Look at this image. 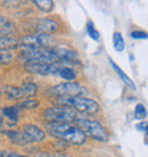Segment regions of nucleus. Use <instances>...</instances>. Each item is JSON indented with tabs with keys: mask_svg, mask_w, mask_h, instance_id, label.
Masks as SVG:
<instances>
[{
	"mask_svg": "<svg viewBox=\"0 0 148 157\" xmlns=\"http://www.w3.org/2000/svg\"><path fill=\"white\" fill-rule=\"evenodd\" d=\"M47 130L51 136L58 140L71 145H83L87 140V136L76 124L72 123H48Z\"/></svg>",
	"mask_w": 148,
	"mask_h": 157,
	"instance_id": "f257e3e1",
	"label": "nucleus"
},
{
	"mask_svg": "<svg viewBox=\"0 0 148 157\" xmlns=\"http://www.w3.org/2000/svg\"><path fill=\"white\" fill-rule=\"evenodd\" d=\"M55 102L59 106L71 107L88 115H94L99 112V104L94 99L86 97H58L55 99Z\"/></svg>",
	"mask_w": 148,
	"mask_h": 157,
	"instance_id": "f03ea898",
	"label": "nucleus"
},
{
	"mask_svg": "<svg viewBox=\"0 0 148 157\" xmlns=\"http://www.w3.org/2000/svg\"><path fill=\"white\" fill-rule=\"evenodd\" d=\"M56 41L49 34H30L20 40V47L22 51H31L37 49H54Z\"/></svg>",
	"mask_w": 148,
	"mask_h": 157,
	"instance_id": "7ed1b4c3",
	"label": "nucleus"
},
{
	"mask_svg": "<svg viewBox=\"0 0 148 157\" xmlns=\"http://www.w3.org/2000/svg\"><path fill=\"white\" fill-rule=\"evenodd\" d=\"M20 59L29 64H54L59 63V58L54 49H37L31 51H22Z\"/></svg>",
	"mask_w": 148,
	"mask_h": 157,
	"instance_id": "20e7f679",
	"label": "nucleus"
},
{
	"mask_svg": "<svg viewBox=\"0 0 148 157\" xmlns=\"http://www.w3.org/2000/svg\"><path fill=\"white\" fill-rule=\"evenodd\" d=\"M76 125L84 132L86 136H89L97 141L106 142L109 139V134L105 126L101 125L98 121L89 120L84 117H78L75 120Z\"/></svg>",
	"mask_w": 148,
	"mask_h": 157,
	"instance_id": "39448f33",
	"label": "nucleus"
},
{
	"mask_svg": "<svg viewBox=\"0 0 148 157\" xmlns=\"http://www.w3.org/2000/svg\"><path fill=\"white\" fill-rule=\"evenodd\" d=\"M43 120L49 123H71L78 118L76 110L66 106L50 107L43 112Z\"/></svg>",
	"mask_w": 148,
	"mask_h": 157,
	"instance_id": "423d86ee",
	"label": "nucleus"
},
{
	"mask_svg": "<svg viewBox=\"0 0 148 157\" xmlns=\"http://www.w3.org/2000/svg\"><path fill=\"white\" fill-rule=\"evenodd\" d=\"M47 96H53V97H83V94H88L87 88L79 83L74 82H65L59 83L57 86L50 88L46 92Z\"/></svg>",
	"mask_w": 148,
	"mask_h": 157,
	"instance_id": "0eeeda50",
	"label": "nucleus"
},
{
	"mask_svg": "<svg viewBox=\"0 0 148 157\" xmlns=\"http://www.w3.org/2000/svg\"><path fill=\"white\" fill-rule=\"evenodd\" d=\"M4 94L10 99H29L33 97L37 91L38 86L34 83H24L22 86H5L2 88Z\"/></svg>",
	"mask_w": 148,
	"mask_h": 157,
	"instance_id": "6e6552de",
	"label": "nucleus"
},
{
	"mask_svg": "<svg viewBox=\"0 0 148 157\" xmlns=\"http://www.w3.org/2000/svg\"><path fill=\"white\" fill-rule=\"evenodd\" d=\"M63 65L59 63L54 64H29L25 65V70L32 74L39 75H58Z\"/></svg>",
	"mask_w": 148,
	"mask_h": 157,
	"instance_id": "1a4fd4ad",
	"label": "nucleus"
},
{
	"mask_svg": "<svg viewBox=\"0 0 148 157\" xmlns=\"http://www.w3.org/2000/svg\"><path fill=\"white\" fill-rule=\"evenodd\" d=\"M58 28V23L48 17L39 18V20H37L34 24V31L38 34H50V33L57 31Z\"/></svg>",
	"mask_w": 148,
	"mask_h": 157,
	"instance_id": "9d476101",
	"label": "nucleus"
},
{
	"mask_svg": "<svg viewBox=\"0 0 148 157\" xmlns=\"http://www.w3.org/2000/svg\"><path fill=\"white\" fill-rule=\"evenodd\" d=\"M23 132L26 136L27 140L30 144H34V142H41L45 140L46 138V133L42 130L40 129L39 126L33 125V124H26L23 126Z\"/></svg>",
	"mask_w": 148,
	"mask_h": 157,
	"instance_id": "9b49d317",
	"label": "nucleus"
},
{
	"mask_svg": "<svg viewBox=\"0 0 148 157\" xmlns=\"http://www.w3.org/2000/svg\"><path fill=\"white\" fill-rule=\"evenodd\" d=\"M55 52L57 54L59 62H66L71 64H79V55L76 51L68 48H54Z\"/></svg>",
	"mask_w": 148,
	"mask_h": 157,
	"instance_id": "f8f14e48",
	"label": "nucleus"
},
{
	"mask_svg": "<svg viewBox=\"0 0 148 157\" xmlns=\"http://www.w3.org/2000/svg\"><path fill=\"white\" fill-rule=\"evenodd\" d=\"M5 134L14 145L24 146L30 144L25 133L23 132V130H8V131H5Z\"/></svg>",
	"mask_w": 148,
	"mask_h": 157,
	"instance_id": "ddd939ff",
	"label": "nucleus"
},
{
	"mask_svg": "<svg viewBox=\"0 0 148 157\" xmlns=\"http://www.w3.org/2000/svg\"><path fill=\"white\" fill-rule=\"evenodd\" d=\"M20 46V40L14 36H0V51H10Z\"/></svg>",
	"mask_w": 148,
	"mask_h": 157,
	"instance_id": "4468645a",
	"label": "nucleus"
},
{
	"mask_svg": "<svg viewBox=\"0 0 148 157\" xmlns=\"http://www.w3.org/2000/svg\"><path fill=\"white\" fill-rule=\"evenodd\" d=\"M109 62H111V65H112V66H113V68H114V71L116 72L117 73V75H119V76H120V78H121L122 81H123V82L125 83V86H128L129 88H130V89H131V90H136V86H134V83H133V81L132 80H131V78H129L128 75L125 74L124 72L122 71L121 68H120V67L117 66L116 64L114 63L113 60H109Z\"/></svg>",
	"mask_w": 148,
	"mask_h": 157,
	"instance_id": "2eb2a0df",
	"label": "nucleus"
},
{
	"mask_svg": "<svg viewBox=\"0 0 148 157\" xmlns=\"http://www.w3.org/2000/svg\"><path fill=\"white\" fill-rule=\"evenodd\" d=\"M2 115L8 120H10L13 123H17L18 115H20V108L18 106H7L2 108Z\"/></svg>",
	"mask_w": 148,
	"mask_h": 157,
	"instance_id": "dca6fc26",
	"label": "nucleus"
},
{
	"mask_svg": "<svg viewBox=\"0 0 148 157\" xmlns=\"http://www.w3.org/2000/svg\"><path fill=\"white\" fill-rule=\"evenodd\" d=\"M33 4L43 13H50L54 8V1L51 0H34Z\"/></svg>",
	"mask_w": 148,
	"mask_h": 157,
	"instance_id": "f3484780",
	"label": "nucleus"
},
{
	"mask_svg": "<svg viewBox=\"0 0 148 157\" xmlns=\"http://www.w3.org/2000/svg\"><path fill=\"white\" fill-rule=\"evenodd\" d=\"M58 75L60 76V78H64V80H66V81L71 82V81L75 80V78H76V72L74 71L73 68H71V67L63 66V68L59 71Z\"/></svg>",
	"mask_w": 148,
	"mask_h": 157,
	"instance_id": "a211bd4d",
	"label": "nucleus"
},
{
	"mask_svg": "<svg viewBox=\"0 0 148 157\" xmlns=\"http://www.w3.org/2000/svg\"><path fill=\"white\" fill-rule=\"evenodd\" d=\"M113 44L114 48L116 51H123L125 47L124 40H123V36L120 32H115L113 34Z\"/></svg>",
	"mask_w": 148,
	"mask_h": 157,
	"instance_id": "6ab92c4d",
	"label": "nucleus"
},
{
	"mask_svg": "<svg viewBox=\"0 0 148 157\" xmlns=\"http://www.w3.org/2000/svg\"><path fill=\"white\" fill-rule=\"evenodd\" d=\"M40 102L35 99H25L22 102L18 104V107L21 108H26V109H32V108H35V107L39 106Z\"/></svg>",
	"mask_w": 148,
	"mask_h": 157,
	"instance_id": "aec40b11",
	"label": "nucleus"
},
{
	"mask_svg": "<svg viewBox=\"0 0 148 157\" xmlns=\"http://www.w3.org/2000/svg\"><path fill=\"white\" fill-rule=\"evenodd\" d=\"M87 33H88L90 38H91V39H94L95 41H98L99 38H100L99 32L96 30V28H95L94 24L91 23V22H88V24H87Z\"/></svg>",
	"mask_w": 148,
	"mask_h": 157,
	"instance_id": "412c9836",
	"label": "nucleus"
},
{
	"mask_svg": "<svg viewBox=\"0 0 148 157\" xmlns=\"http://www.w3.org/2000/svg\"><path fill=\"white\" fill-rule=\"evenodd\" d=\"M147 116V109L145 108L144 105L141 104H138L136 106V109H134V117L138 118V120H144Z\"/></svg>",
	"mask_w": 148,
	"mask_h": 157,
	"instance_id": "4be33fe9",
	"label": "nucleus"
},
{
	"mask_svg": "<svg viewBox=\"0 0 148 157\" xmlns=\"http://www.w3.org/2000/svg\"><path fill=\"white\" fill-rule=\"evenodd\" d=\"M13 60V54L10 51H0V65L9 64Z\"/></svg>",
	"mask_w": 148,
	"mask_h": 157,
	"instance_id": "5701e85b",
	"label": "nucleus"
},
{
	"mask_svg": "<svg viewBox=\"0 0 148 157\" xmlns=\"http://www.w3.org/2000/svg\"><path fill=\"white\" fill-rule=\"evenodd\" d=\"M0 157H30V156L22 155V154H18L16 153V151H13V150L2 149L0 150Z\"/></svg>",
	"mask_w": 148,
	"mask_h": 157,
	"instance_id": "b1692460",
	"label": "nucleus"
},
{
	"mask_svg": "<svg viewBox=\"0 0 148 157\" xmlns=\"http://www.w3.org/2000/svg\"><path fill=\"white\" fill-rule=\"evenodd\" d=\"M130 36L133 39H147L148 38V34L145 33L144 31H132Z\"/></svg>",
	"mask_w": 148,
	"mask_h": 157,
	"instance_id": "393cba45",
	"label": "nucleus"
},
{
	"mask_svg": "<svg viewBox=\"0 0 148 157\" xmlns=\"http://www.w3.org/2000/svg\"><path fill=\"white\" fill-rule=\"evenodd\" d=\"M37 157H68V156L63 153H43V154H40L39 156Z\"/></svg>",
	"mask_w": 148,
	"mask_h": 157,
	"instance_id": "a878e982",
	"label": "nucleus"
},
{
	"mask_svg": "<svg viewBox=\"0 0 148 157\" xmlns=\"http://www.w3.org/2000/svg\"><path fill=\"white\" fill-rule=\"evenodd\" d=\"M146 125H147V124H146L145 122H141L140 124H138V125H136V128H137L138 130H142V131H144L145 128H146Z\"/></svg>",
	"mask_w": 148,
	"mask_h": 157,
	"instance_id": "bb28decb",
	"label": "nucleus"
},
{
	"mask_svg": "<svg viewBox=\"0 0 148 157\" xmlns=\"http://www.w3.org/2000/svg\"><path fill=\"white\" fill-rule=\"evenodd\" d=\"M145 132H146V134L148 136V124L146 125V128H145Z\"/></svg>",
	"mask_w": 148,
	"mask_h": 157,
	"instance_id": "cd10ccee",
	"label": "nucleus"
},
{
	"mask_svg": "<svg viewBox=\"0 0 148 157\" xmlns=\"http://www.w3.org/2000/svg\"><path fill=\"white\" fill-rule=\"evenodd\" d=\"M0 98H1V92H0Z\"/></svg>",
	"mask_w": 148,
	"mask_h": 157,
	"instance_id": "c85d7f7f",
	"label": "nucleus"
}]
</instances>
